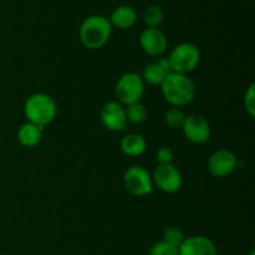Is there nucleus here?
<instances>
[{
	"mask_svg": "<svg viewBox=\"0 0 255 255\" xmlns=\"http://www.w3.org/2000/svg\"><path fill=\"white\" fill-rule=\"evenodd\" d=\"M162 95L174 107L187 106L196 97V85L187 75L171 72L161 85Z\"/></svg>",
	"mask_w": 255,
	"mask_h": 255,
	"instance_id": "nucleus-1",
	"label": "nucleus"
},
{
	"mask_svg": "<svg viewBox=\"0 0 255 255\" xmlns=\"http://www.w3.org/2000/svg\"><path fill=\"white\" fill-rule=\"evenodd\" d=\"M112 25L104 15H90L80 26V40L89 50H99L109 42Z\"/></svg>",
	"mask_w": 255,
	"mask_h": 255,
	"instance_id": "nucleus-2",
	"label": "nucleus"
},
{
	"mask_svg": "<svg viewBox=\"0 0 255 255\" xmlns=\"http://www.w3.org/2000/svg\"><path fill=\"white\" fill-rule=\"evenodd\" d=\"M24 114L26 116L27 122H31V124L45 128L56 117V102L49 95L36 92L27 97L25 101Z\"/></svg>",
	"mask_w": 255,
	"mask_h": 255,
	"instance_id": "nucleus-3",
	"label": "nucleus"
},
{
	"mask_svg": "<svg viewBox=\"0 0 255 255\" xmlns=\"http://www.w3.org/2000/svg\"><path fill=\"white\" fill-rule=\"evenodd\" d=\"M167 59L171 65L172 72L188 75L198 67L201 62V51L191 42H182L169 52Z\"/></svg>",
	"mask_w": 255,
	"mask_h": 255,
	"instance_id": "nucleus-4",
	"label": "nucleus"
},
{
	"mask_svg": "<svg viewBox=\"0 0 255 255\" xmlns=\"http://www.w3.org/2000/svg\"><path fill=\"white\" fill-rule=\"evenodd\" d=\"M144 92V82L141 75L136 72H127L122 75L117 81L115 87V95H116L117 102L121 105L134 104L139 102Z\"/></svg>",
	"mask_w": 255,
	"mask_h": 255,
	"instance_id": "nucleus-5",
	"label": "nucleus"
},
{
	"mask_svg": "<svg viewBox=\"0 0 255 255\" xmlns=\"http://www.w3.org/2000/svg\"><path fill=\"white\" fill-rule=\"evenodd\" d=\"M124 184L127 191L136 197L148 196L154 186L151 174L141 166H132L125 172Z\"/></svg>",
	"mask_w": 255,
	"mask_h": 255,
	"instance_id": "nucleus-6",
	"label": "nucleus"
},
{
	"mask_svg": "<svg viewBox=\"0 0 255 255\" xmlns=\"http://www.w3.org/2000/svg\"><path fill=\"white\" fill-rule=\"evenodd\" d=\"M153 184L164 193H176L182 188L183 178L181 172L173 164H158L152 176Z\"/></svg>",
	"mask_w": 255,
	"mask_h": 255,
	"instance_id": "nucleus-7",
	"label": "nucleus"
},
{
	"mask_svg": "<svg viewBox=\"0 0 255 255\" xmlns=\"http://www.w3.org/2000/svg\"><path fill=\"white\" fill-rule=\"evenodd\" d=\"M238 164L236 154L229 149H219L216 151L207 162L209 173L216 178H226L233 173Z\"/></svg>",
	"mask_w": 255,
	"mask_h": 255,
	"instance_id": "nucleus-8",
	"label": "nucleus"
},
{
	"mask_svg": "<svg viewBox=\"0 0 255 255\" xmlns=\"http://www.w3.org/2000/svg\"><path fill=\"white\" fill-rule=\"evenodd\" d=\"M183 133L188 141L196 144H203L211 138V126L209 122L201 115L187 116L182 126Z\"/></svg>",
	"mask_w": 255,
	"mask_h": 255,
	"instance_id": "nucleus-9",
	"label": "nucleus"
},
{
	"mask_svg": "<svg viewBox=\"0 0 255 255\" xmlns=\"http://www.w3.org/2000/svg\"><path fill=\"white\" fill-rule=\"evenodd\" d=\"M101 122L109 131L120 132L125 131L127 126L126 111H125L124 105L117 101H109L102 106Z\"/></svg>",
	"mask_w": 255,
	"mask_h": 255,
	"instance_id": "nucleus-10",
	"label": "nucleus"
},
{
	"mask_svg": "<svg viewBox=\"0 0 255 255\" xmlns=\"http://www.w3.org/2000/svg\"><path fill=\"white\" fill-rule=\"evenodd\" d=\"M139 45L149 56H162L168 47V40L158 27H146L139 35Z\"/></svg>",
	"mask_w": 255,
	"mask_h": 255,
	"instance_id": "nucleus-11",
	"label": "nucleus"
},
{
	"mask_svg": "<svg viewBox=\"0 0 255 255\" xmlns=\"http://www.w3.org/2000/svg\"><path fill=\"white\" fill-rule=\"evenodd\" d=\"M178 255H218V249L208 237L194 236L184 239L178 248Z\"/></svg>",
	"mask_w": 255,
	"mask_h": 255,
	"instance_id": "nucleus-12",
	"label": "nucleus"
},
{
	"mask_svg": "<svg viewBox=\"0 0 255 255\" xmlns=\"http://www.w3.org/2000/svg\"><path fill=\"white\" fill-rule=\"evenodd\" d=\"M110 22L117 29L126 30L133 26L137 21V12L129 5H121L112 11L110 16Z\"/></svg>",
	"mask_w": 255,
	"mask_h": 255,
	"instance_id": "nucleus-13",
	"label": "nucleus"
},
{
	"mask_svg": "<svg viewBox=\"0 0 255 255\" xmlns=\"http://www.w3.org/2000/svg\"><path fill=\"white\" fill-rule=\"evenodd\" d=\"M42 132H44L42 127L31 124V122H26V124L21 125L20 128L17 129V141L21 146L31 148V147L37 146L41 142Z\"/></svg>",
	"mask_w": 255,
	"mask_h": 255,
	"instance_id": "nucleus-14",
	"label": "nucleus"
},
{
	"mask_svg": "<svg viewBox=\"0 0 255 255\" xmlns=\"http://www.w3.org/2000/svg\"><path fill=\"white\" fill-rule=\"evenodd\" d=\"M121 151L129 157H138L146 152L147 143L143 136L138 133H128L121 139Z\"/></svg>",
	"mask_w": 255,
	"mask_h": 255,
	"instance_id": "nucleus-15",
	"label": "nucleus"
},
{
	"mask_svg": "<svg viewBox=\"0 0 255 255\" xmlns=\"http://www.w3.org/2000/svg\"><path fill=\"white\" fill-rule=\"evenodd\" d=\"M167 75L168 74L157 62H153V64H148L144 67L141 77L143 82H147L151 86H161Z\"/></svg>",
	"mask_w": 255,
	"mask_h": 255,
	"instance_id": "nucleus-16",
	"label": "nucleus"
},
{
	"mask_svg": "<svg viewBox=\"0 0 255 255\" xmlns=\"http://www.w3.org/2000/svg\"><path fill=\"white\" fill-rule=\"evenodd\" d=\"M125 111H126L127 122H131V124H143L147 119V109L141 102H134V104L128 105L127 109H125Z\"/></svg>",
	"mask_w": 255,
	"mask_h": 255,
	"instance_id": "nucleus-17",
	"label": "nucleus"
},
{
	"mask_svg": "<svg viewBox=\"0 0 255 255\" xmlns=\"http://www.w3.org/2000/svg\"><path fill=\"white\" fill-rule=\"evenodd\" d=\"M143 20L147 27H158L163 21V10L158 5H151L144 10Z\"/></svg>",
	"mask_w": 255,
	"mask_h": 255,
	"instance_id": "nucleus-18",
	"label": "nucleus"
},
{
	"mask_svg": "<svg viewBox=\"0 0 255 255\" xmlns=\"http://www.w3.org/2000/svg\"><path fill=\"white\" fill-rule=\"evenodd\" d=\"M186 117V114H184L181 109L174 107V109L168 110V111L166 112L164 121H166L167 126L171 127V128H182Z\"/></svg>",
	"mask_w": 255,
	"mask_h": 255,
	"instance_id": "nucleus-19",
	"label": "nucleus"
},
{
	"mask_svg": "<svg viewBox=\"0 0 255 255\" xmlns=\"http://www.w3.org/2000/svg\"><path fill=\"white\" fill-rule=\"evenodd\" d=\"M184 239H186V237H184L183 232L179 228H176V227H169L163 233V241L171 244V246L176 247V248H179V246L183 243Z\"/></svg>",
	"mask_w": 255,
	"mask_h": 255,
	"instance_id": "nucleus-20",
	"label": "nucleus"
},
{
	"mask_svg": "<svg viewBox=\"0 0 255 255\" xmlns=\"http://www.w3.org/2000/svg\"><path fill=\"white\" fill-rule=\"evenodd\" d=\"M148 255H178V248L164 241H159L149 248Z\"/></svg>",
	"mask_w": 255,
	"mask_h": 255,
	"instance_id": "nucleus-21",
	"label": "nucleus"
},
{
	"mask_svg": "<svg viewBox=\"0 0 255 255\" xmlns=\"http://www.w3.org/2000/svg\"><path fill=\"white\" fill-rule=\"evenodd\" d=\"M244 106H246V111L251 117L255 116V85L251 84L248 90L244 95Z\"/></svg>",
	"mask_w": 255,
	"mask_h": 255,
	"instance_id": "nucleus-22",
	"label": "nucleus"
},
{
	"mask_svg": "<svg viewBox=\"0 0 255 255\" xmlns=\"http://www.w3.org/2000/svg\"><path fill=\"white\" fill-rule=\"evenodd\" d=\"M157 161L159 164H169L173 161V151L169 147H161L157 151Z\"/></svg>",
	"mask_w": 255,
	"mask_h": 255,
	"instance_id": "nucleus-23",
	"label": "nucleus"
},
{
	"mask_svg": "<svg viewBox=\"0 0 255 255\" xmlns=\"http://www.w3.org/2000/svg\"><path fill=\"white\" fill-rule=\"evenodd\" d=\"M157 64H158L159 66H161L162 69H163L164 71L167 72V74H171V72H172L171 65H169V61H168V59H167V57H163V59H161L158 62H157Z\"/></svg>",
	"mask_w": 255,
	"mask_h": 255,
	"instance_id": "nucleus-24",
	"label": "nucleus"
},
{
	"mask_svg": "<svg viewBox=\"0 0 255 255\" xmlns=\"http://www.w3.org/2000/svg\"><path fill=\"white\" fill-rule=\"evenodd\" d=\"M249 255H255V252H254V251H252L251 253H249Z\"/></svg>",
	"mask_w": 255,
	"mask_h": 255,
	"instance_id": "nucleus-25",
	"label": "nucleus"
},
{
	"mask_svg": "<svg viewBox=\"0 0 255 255\" xmlns=\"http://www.w3.org/2000/svg\"><path fill=\"white\" fill-rule=\"evenodd\" d=\"M0 255H5V254H0Z\"/></svg>",
	"mask_w": 255,
	"mask_h": 255,
	"instance_id": "nucleus-26",
	"label": "nucleus"
}]
</instances>
